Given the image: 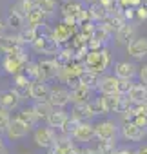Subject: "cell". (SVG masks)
I'll return each instance as SVG.
<instances>
[{"label": "cell", "mask_w": 147, "mask_h": 154, "mask_svg": "<svg viewBox=\"0 0 147 154\" xmlns=\"http://www.w3.org/2000/svg\"><path fill=\"white\" fill-rule=\"evenodd\" d=\"M124 24H125V20H124L122 15H107V17L102 20V27H104L109 35H114Z\"/></svg>", "instance_id": "27"}, {"label": "cell", "mask_w": 147, "mask_h": 154, "mask_svg": "<svg viewBox=\"0 0 147 154\" xmlns=\"http://www.w3.org/2000/svg\"><path fill=\"white\" fill-rule=\"evenodd\" d=\"M82 71H84V65H82V63L71 62V63L62 65V67L58 69V76H56V78H58L62 84L69 85L71 89H75V87L80 85V74H82Z\"/></svg>", "instance_id": "2"}, {"label": "cell", "mask_w": 147, "mask_h": 154, "mask_svg": "<svg viewBox=\"0 0 147 154\" xmlns=\"http://www.w3.org/2000/svg\"><path fill=\"white\" fill-rule=\"evenodd\" d=\"M69 98L73 103H87L91 102V89L86 85H78L69 91Z\"/></svg>", "instance_id": "25"}, {"label": "cell", "mask_w": 147, "mask_h": 154, "mask_svg": "<svg viewBox=\"0 0 147 154\" xmlns=\"http://www.w3.org/2000/svg\"><path fill=\"white\" fill-rule=\"evenodd\" d=\"M47 150L49 154H78V149L71 141V138H56V143Z\"/></svg>", "instance_id": "12"}, {"label": "cell", "mask_w": 147, "mask_h": 154, "mask_svg": "<svg viewBox=\"0 0 147 154\" xmlns=\"http://www.w3.org/2000/svg\"><path fill=\"white\" fill-rule=\"evenodd\" d=\"M6 27H11L15 31H22L26 27V15H22V11L18 9V6H13L9 15H8V20H6Z\"/></svg>", "instance_id": "11"}, {"label": "cell", "mask_w": 147, "mask_h": 154, "mask_svg": "<svg viewBox=\"0 0 147 154\" xmlns=\"http://www.w3.org/2000/svg\"><path fill=\"white\" fill-rule=\"evenodd\" d=\"M33 111H35V114H36V118L38 120H47V116L51 114V111H53V107L47 103V102H40V103H35L33 105Z\"/></svg>", "instance_id": "35"}, {"label": "cell", "mask_w": 147, "mask_h": 154, "mask_svg": "<svg viewBox=\"0 0 147 154\" xmlns=\"http://www.w3.org/2000/svg\"><path fill=\"white\" fill-rule=\"evenodd\" d=\"M87 2H91V4H95V2H98V0H87Z\"/></svg>", "instance_id": "51"}, {"label": "cell", "mask_w": 147, "mask_h": 154, "mask_svg": "<svg viewBox=\"0 0 147 154\" xmlns=\"http://www.w3.org/2000/svg\"><path fill=\"white\" fill-rule=\"evenodd\" d=\"M4 149H6V145H4V141H2V140H0V150H4Z\"/></svg>", "instance_id": "50"}, {"label": "cell", "mask_w": 147, "mask_h": 154, "mask_svg": "<svg viewBox=\"0 0 147 154\" xmlns=\"http://www.w3.org/2000/svg\"><path fill=\"white\" fill-rule=\"evenodd\" d=\"M4 33H6V22H2V20H0V38L4 36Z\"/></svg>", "instance_id": "47"}, {"label": "cell", "mask_w": 147, "mask_h": 154, "mask_svg": "<svg viewBox=\"0 0 147 154\" xmlns=\"http://www.w3.org/2000/svg\"><path fill=\"white\" fill-rule=\"evenodd\" d=\"M138 72V67L129 62H118L114 65V76L118 80H133Z\"/></svg>", "instance_id": "14"}, {"label": "cell", "mask_w": 147, "mask_h": 154, "mask_svg": "<svg viewBox=\"0 0 147 154\" xmlns=\"http://www.w3.org/2000/svg\"><path fill=\"white\" fill-rule=\"evenodd\" d=\"M58 63L55 58H45V60H40L38 62V82H51L58 76Z\"/></svg>", "instance_id": "6"}, {"label": "cell", "mask_w": 147, "mask_h": 154, "mask_svg": "<svg viewBox=\"0 0 147 154\" xmlns=\"http://www.w3.org/2000/svg\"><path fill=\"white\" fill-rule=\"evenodd\" d=\"M24 69H26V76L29 78V82H36L38 80V63H35V62H27L26 65H24Z\"/></svg>", "instance_id": "37"}, {"label": "cell", "mask_w": 147, "mask_h": 154, "mask_svg": "<svg viewBox=\"0 0 147 154\" xmlns=\"http://www.w3.org/2000/svg\"><path fill=\"white\" fill-rule=\"evenodd\" d=\"M114 143H111V141H100V145H98V149H96V152L98 154H114Z\"/></svg>", "instance_id": "41"}, {"label": "cell", "mask_w": 147, "mask_h": 154, "mask_svg": "<svg viewBox=\"0 0 147 154\" xmlns=\"http://www.w3.org/2000/svg\"><path fill=\"white\" fill-rule=\"evenodd\" d=\"M36 8H38V9L44 13V17L47 18L49 15H53V13L56 11V0H40Z\"/></svg>", "instance_id": "36"}, {"label": "cell", "mask_w": 147, "mask_h": 154, "mask_svg": "<svg viewBox=\"0 0 147 154\" xmlns=\"http://www.w3.org/2000/svg\"><path fill=\"white\" fill-rule=\"evenodd\" d=\"M131 87H133V82L131 80H118V94L120 96H125Z\"/></svg>", "instance_id": "43"}, {"label": "cell", "mask_w": 147, "mask_h": 154, "mask_svg": "<svg viewBox=\"0 0 147 154\" xmlns=\"http://www.w3.org/2000/svg\"><path fill=\"white\" fill-rule=\"evenodd\" d=\"M93 154H98V152H96V150H93Z\"/></svg>", "instance_id": "52"}, {"label": "cell", "mask_w": 147, "mask_h": 154, "mask_svg": "<svg viewBox=\"0 0 147 154\" xmlns=\"http://www.w3.org/2000/svg\"><path fill=\"white\" fill-rule=\"evenodd\" d=\"M95 29H96V26H95V22H84V24H80V36H84L87 42L91 40V36H93V33H95Z\"/></svg>", "instance_id": "39"}, {"label": "cell", "mask_w": 147, "mask_h": 154, "mask_svg": "<svg viewBox=\"0 0 147 154\" xmlns=\"http://www.w3.org/2000/svg\"><path fill=\"white\" fill-rule=\"evenodd\" d=\"M20 103V98L18 94L13 91V89H8V91H2L0 93V109H4V111H13L17 109Z\"/></svg>", "instance_id": "20"}, {"label": "cell", "mask_w": 147, "mask_h": 154, "mask_svg": "<svg viewBox=\"0 0 147 154\" xmlns=\"http://www.w3.org/2000/svg\"><path fill=\"white\" fill-rule=\"evenodd\" d=\"M9 120H11L9 112L4 111V109H0V132H6V129L9 125Z\"/></svg>", "instance_id": "42"}, {"label": "cell", "mask_w": 147, "mask_h": 154, "mask_svg": "<svg viewBox=\"0 0 147 154\" xmlns=\"http://www.w3.org/2000/svg\"><path fill=\"white\" fill-rule=\"evenodd\" d=\"M134 33H136V27H134L131 22H125V24L114 33L116 44H120V45H127L131 40H134Z\"/></svg>", "instance_id": "22"}, {"label": "cell", "mask_w": 147, "mask_h": 154, "mask_svg": "<svg viewBox=\"0 0 147 154\" xmlns=\"http://www.w3.org/2000/svg\"><path fill=\"white\" fill-rule=\"evenodd\" d=\"M98 91L102 94H118V78L114 74L104 76L98 82Z\"/></svg>", "instance_id": "24"}, {"label": "cell", "mask_w": 147, "mask_h": 154, "mask_svg": "<svg viewBox=\"0 0 147 154\" xmlns=\"http://www.w3.org/2000/svg\"><path fill=\"white\" fill-rule=\"evenodd\" d=\"M77 35V26H69L65 22H60L56 24L53 29H51V38L58 44V45H65L71 42V38Z\"/></svg>", "instance_id": "4"}, {"label": "cell", "mask_w": 147, "mask_h": 154, "mask_svg": "<svg viewBox=\"0 0 147 154\" xmlns=\"http://www.w3.org/2000/svg\"><path fill=\"white\" fill-rule=\"evenodd\" d=\"M89 11V17H91V22H102L105 17H107V11L98 4V2H95V4H91V8L87 9Z\"/></svg>", "instance_id": "33"}, {"label": "cell", "mask_w": 147, "mask_h": 154, "mask_svg": "<svg viewBox=\"0 0 147 154\" xmlns=\"http://www.w3.org/2000/svg\"><path fill=\"white\" fill-rule=\"evenodd\" d=\"M44 22H45V17H44V13L38 9V8H33L29 13H26V27H31V29H40L42 26H44Z\"/></svg>", "instance_id": "26"}, {"label": "cell", "mask_w": 147, "mask_h": 154, "mask_svg": "<svg viewBox=\"0 0 147 154\" xmlns=\"http://www.w3.org/2000/svg\"><path fill=\"white\" fill-rule=\"evenodd\" d=\"M93 40H96V42H100L102 45H105L107 42H109V38H111V35L102 27V26H96V29H95V33H93V36H91Z\"/></svg>", "instance_id": "38"}, {"label": "cell", "mask_w": 147, "mask_h": 154, "mask_svg": "<svg viewBox=\"0 0 147 154\" xmlns=\"http://www.w3.org/2000/svg\"><path fill=\"white\" fill-rule=\"evenodd\" d=\"M35 143L44 149H51L56 143V132L49 127H38L35 131Z\"/></svg>", "instance_id": "9"}, {"label": "cell", "mask_w": 147, "mask_h": 154, "mask_svg": "<svg viewBox=\"0 0 147 154\" xmlns=\"http://www.w3.org/2000/svg\"><path fill=\"white\" fill-rule=\"evenodd\" d=\"M64 2H71V0H64Z\"/></svg>", "instance_id": "53"}, {"label": "cell", "mask_w": 147, "mask_h": 154, "mask_svg": "<svg viewBox=\"0 0 147 154\" xmlns=\"http://www.w3.org/2000/svg\"><path fill=\"white\" fill-rule=\"evenodd\" d=\"M67 118H69V116H67L62 109H53L45 122H47L49 129H53V131H60V129L64 127V123H65V120H67Z\"/></svg>", "instance_id": "28"}, {"label": "cell", "mask_w": 147, "mask_h": 154, "mask_svg": "<svg viewBox=\"0 0 147 154\" xmlns=\"http://www.w3.org/2000/svg\"><path fill=\"white\" fill-rule=\"evenodd\" d=\"M111 63V56H109V51L107 49H100V51H87L86 58H84V69L89 71V72H95V74H102Z\"/></svg>", "instance_id": "1"}, {"label": "cell", "mask_w": 147, "mask_h": 154, "mask_svg": "<svg viewBox=\"0 0 147 154\" xmlns=\"http://www.w3.org/2000/svg\"><path fill=\"white\" fill-rule=\"evenodd\" d=\"M125 98L129 100V103L134 105H142L147 102V87L142 84H133V87L129 89V93L125 94Z\"/></svg>", "instance_id": "18"}, {"label": "cell", "mask_w": 147, "mask_h": 154, "mask_svg": "<svg viewBox=\"0 0 147 154\" xmlns=\"http://www.w3.org/2000/svg\"><path fill=\"white\" fill-rule=\"evenodd\" d=\"M122 100H124V96H120V94H102L100 103H102L104 112H105V114H109V112H118L120 107H122Z\"/></svg>", "instance_id": "17"}, {"label": "cell", "mask_w": 147, "mask_h": 154, "mask_svg": "<svg viewBox=\"0 0 147 154\" xmlns=\"http://www.w3.org/2000/svg\"><path fill=\"white\" fill-rule=\"evenodd\" d=\"M31 45H33V49H35L36 53H40V54H56L58 49H60V45H58L51 36H45V35H38L36 40H35Z\"/></svg>", "instance_id": "8"}, {"label": "cell", "mask_w": 147, "mask_h": 154, "mask_svg": "<svg viewBox=\"0 0 147 154\" xmlns=\"http://www.w3.org/2000/svg\"><path fill=\"white\" fill-rule=\"evenodd\" d=\"M82 9V4H78V2H75V0H71V2H64V6H62V17L64 18H73L75 20V17H77V13ZM77 24V22H75Z\"/></svg>", "instance_id": "32"}, {"label": "cell", "mask_w": 147, "mask_h": 154, "mask_svg": "<svg viewBox=\"0 0 147 154\" xmlns=\"http://www.w3.org/2000/svg\"><path fill=\"white\" fill-rule=\"evenodd\" d=\"M138 129H142V131H145L147 132V116H143L142 112H138L136 109H134V116H133V120H131Z\"/></svg>", "instance_id": "40"}, {"label": "cell", "mask_w": 147, "mask_h": 154, "mask_svg": "<svg viewBox=\"0 0 147 154\" xmlns=\"http://www.w3.org/2000/svg\"><path fill=\"white\" fill-rule=\"evenodd\" d=\"M17 36H18V40L22 42V45H26V44H29V45H31V44L36 40L38 31H36V29H31V27H24Z\"/></svg>", "instance_id": "34"}, {"label": "cell", "mask_w": 147, "mask_h": 154, "mask_svg": "<svg viewBox=\"0 0 147 154\" xmlns=\"http://www.w3.org/2000/svg\"><path fill=\"white\" fill-rule=\"evenodd\" d=\"M138 74H140V80H142V85H145L147 87V63L138 71Z\"/></svg>", "instance_id": "45"}, {"label": "cell", "mask_w": 147, "mask_h": 154, "mask_svg": "<svg viewBox=\"0 0 147 154\" xmlns=\"http://www.w3.org/2000/svg\"><path fill=\"white\" fill-rule=\"evenodd\" d=\"M95 114L91 103H75V107H73V112H71V118L73 120H77V122H89Z\"/></svg>", "instance_id": "16"}, {"label": "cell", "mask_w": 147, "mask_h": 154, "mask_svg": "<svg viewBox=\"0 0 147 154\" xmlns=\"http://www.w3.org/2000/svg\"><path fill=\"white\" fill-rule=\"evenodd\" d=\"M71 136L75 138L77 141H91V140L95 138V127H93V123H89V122H80V123L77 125V129L73 131Z\"/></svg>", "instance_id": "15"}, {"label": "cell", "mask_w": 147, "mask_h": 154, "mask_svg": "<svg viewBox=\"0 0 147 154\" xmlns=\"http://www.w3.org/2000/svg\"><path fill=\"white\" fill-rule=\"evenodd\" d=\"M49 85L47 84H44V82H31V85H29V98H33V100H36V103H40V102H47V98H49Z\"/></svg>", "instance_id": "13"}, {"label": "cell", "mask_w": 147, "mask_h": 154, "mask_svg": "<svg viewBox=\"0 0 147 154\" xmlns=\"http://www.w3.org/2000/svg\"><path fill=\"white\" fill-rule=\"evenodd\" d=\"M27 132H29V127L26 123H22L17 116L13 120H9V125L6 129V134H8L9 140H22V138L27 136Z\"/></svg>", "instance_id": "10"}, {"label": "cell", "mask_w": 147, "mask_h": 154, "mask_svg": "<svg viewBox=\"0 0 147 154\" xmlns=\"http://www.w3.org/2000/svg\"><path fill=\"white\" fill-rule=\"evenodd\" d=\"M98 82H100V76L98 74H95V72H89V71H82V74H80V85H86V87H89L91 91L95 89V87H98Z\"/></svg>", "instance_id": "31"}, {"label": "cell", "mask_w": 147, "mask_h": 154, "mask_svg": "<svg viewBox=\"0 0 147 154\" xmlns=\"http://www.w3.org/2000/svg\"><path fill=\"white\" fill-rule=\"evenodd\" d=\"M29 85H31V82H29V78H27L24 72L17 74L15 78H13V91L18 94L20 100L29 96Z\"/></svg>", "instance_id": "21"}, {"label": "cell", "mask_w": 147, "mask_h": 154, "mask_svg": "<svg viewBox=\"0 0 147 154\" xmlns=\"http://www.w3.org/2000/svg\"><path fill=\"white\" fill-rule=\"evenodd\" d=\"M122 136L125 140H129V141H140V140H143L145 131L138 129L133 122H124V125H122Z\"/></svg>", "instance_id": "23"}, {"label": "cell", "mask_w": 147, "mask_h": 154, "mask_svg": "<svg viewBox=\"0 0 147 154\" xmlns=\"http://www.w3.org/2000/svg\"><path fill=\"white\" fill-rule=\"evenodd\" d=\"M26 63H27V54H26L24 47H22V49H17V51H13V53H8V54L4 56V60H2L4 71H6L8 74H13V76L20 74V72L24 71V65H26Z\"/></svg>", "instance_id": "3"}, {"label": "cell", "mask_w": 147, "mask_h": 154, "mask_svg": "<svg viewBox=\"0 0 147 154\" xmlns=\"http://www.w3.org/2000/svg\"><path fill=\"white\" fill-rule=\"evenodd\" d=\"M24 45H22V42L18 40V36H2V38H0V51H2V53H13V51H17V49H22Z\"/></svg>", "instance_id": "29"}, {"label": "cell", "mask_w": 147, "mask_h": 154, "mask_svg": "<svg viewBox=\"0 0 147 154\" xmlns=\"http://www.w3.org/2000/svg\"><path fill=\"white\" fill-rule=\"evenodd\" d=\"M134 154H147V145H142V147H140Z\"/></svg>", "instance_id": "48"}, {"label": "cell", "mask_w": 147, "mask_h": 154, "mask_svg": "<svg viewBox=\"0 0 147 154\" xmlns=\"http://www.w3.org/2000/svg\"><path fill=\"white\" fill-rule=\"evenodd\" d=\"M145 2H147V0H145Z\"/></svg>", "instance_id": "54"}, {"label": "cell", "mask_w": 147, "mask_h": 154, "mask_svg": "<svg viewBox=\"0 0 147 154\" xmlns=\"http://www.w3.org/2000/svg\"><path fill=\"white\" fill-rule=\"evenodd\" d=\"M17 118H18L22 123H26L29 129H31V127H35V125H36V122H38V118H36V114H35L33 107H26V109H22V111L17 114Z\"/></svg>", "instance_id": "30"}, {"label": "cell", "mask_w": 147, "mask_h": 154, "mask_svg": "<svg viewBox=\"0 0 147 154\" xmlns=\"http://www.w3.org/2000/svg\"><path fill=\"white\" fill-rule=\"evenodd\" d=\"M134 109H136L138 112H142L143 116H147V102H145V103H142V105H136Z\"/></svg>", "instance_id": "46"}, {"label": "cell", "mask_w": 147, "mask_h": 154, "mask_svg": "<svg viewBox=\"0 0 147 154\" xmlns=\"http://www.w3.org/2000/svg\"><path fill=\"white\" fill-rule=\"evenodd\" d=\"M125 47H127L129 56H133V58H143V56L147 54V38H145V36L134 38V40H131Z\"/></svg>", "instance_id": "19"}, {"label": "cell", "mask_w": 147, "mask_h": 154, "mask_svg": "<svg viewBox=\"0 0 147 154\" xmlns=\"http://www.w3.org/2000/svg\"><path fill=\"white\" fill-rule=\"evenodd\" d=\"M69 102H71V98H69V91H67L65 87L55 85V87H51V89H49L47 103H49L53 109H62V107H65Z\"/></svg>", "instance_id": "7"}, {"label": "cell", "mask_w": 147, "mask_h": 154, "mask_svg": "<svg viewBox=\"0 0 147 154\" xmlns=\"http://www.w3.org/2000/svg\"><path fill=\"white\" fill-rule=\"evenodd\" d=\"M95 127V138H98L100 141H111L114 143L116 136H118V127L114 122L111 120H105V122H98Z\"/></svg>", "instance_id": "5"}, {"label": "cell", "mask_w": 147, "mask_h": 154, "mask_svg": "<svg viewBox=\"0 0 147 154\" xmlns=\"http://www.w3.org/2000/svg\"><path fill=\"white\" fill-rule=\"evenodd\" d=\"M140 4H142V0H131V8H133V9H136Z\"/></svg>", "instance_id": "49"}, {"label": "cell", "mask_w": 147, "mask_h": 154, "mask_svg": "<svg viewBox=\"0 0 147 154\" xmlns=\"http://www.w3.org/2000/svg\"><path fill=\"white\" fill-rule=\"evenodd\" d=\"M134 17L138 18V20H147V2L143 4H140L136 9H134Z\"/></svg>", "instance_id": "44"}]
</instances>
